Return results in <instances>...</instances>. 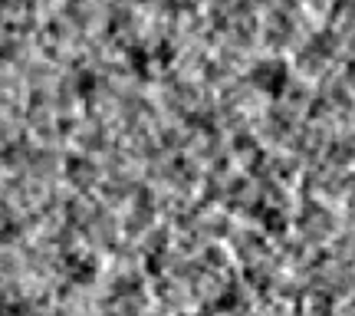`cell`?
Wrapping results in <instances>:
<instances>
[{
    "label": "cell",
    "instance_id": "cell-1",
    "mask_svg": "<svg viewBox=\"0 0 355 316\" xmlns=\"http://www.w3.org/2000/svg\"><path fill=\"white\" fill-rule=\"evenodd\" d=\"M250 83H254V89H260L263 96H283L286 92V86H290V69H286V63L283 60H263V63H257L254 69H250Z\"/></svg>",
    "mask_w": 355,
    "mask_h": 316
}]
</instances>
